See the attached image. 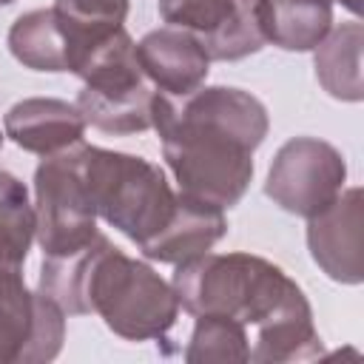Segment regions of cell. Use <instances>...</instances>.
<instances>
[{
  "label": "cell",
  "mask_w": 364,
  "mask_h": 364,
  "mask_svg": "<svg viewBox=\"0 0 364 364\" xmlns=\"http://www.w3.org/2000/svg\"><path fill=\"white\" fill-rule=\"evenodd\" d=\"M256 17L264 43L310 51L333 28V0H259Z\"/></svg>",
  "instance_id": "14"
},
{
  "label": "cell",
  "mask_w": 364,
  "mask_h": 364,
  "mask_svg": "<svg viewBox=\"0 0 364 364\" xmlns=\"http://www.w3.org/2000/svg\"><path fill=\"white\" fill-rule=\"evenodd\" d=\"M0 145H3V136H0Z\"/></svg>",
  "instance_id": "21"
},
{
  "label": "cell",
  "mask_w": 364,
  "mask_h": 364,
  "mask_svg": "<svg viewBox=\"0 0 364 364\" xmlns=\"http://www.w3.org/2000/svg\"><path fill=\"white\" fill-rule=\"evenodd\" d=\"M225 230L228 222L219 208L176 193V210L168 219V225L139 247L154 262L182 264L193 256L208 253L225 236Z\"/></svg>",
  "instance_id": "13"
},
{
  "label": "cell",
  "mask_w": 364,
  "mask_h": 364,
  "mask_svg": "<svg viewBox=\"0 0 364 364\" xmlns=\"http://www.w3.org/2000/svg\"><path fill=\"white\" fill-rule=\"evenodd\" d=\"M344 9H350L353 14H361V0H338Z\"/></svg>",
  "instance_id": "19"
},
{
  "label": "cell",
  "mask_w": 364,
  "mask_h": 364,
  "mask_svg": "<svg viewBox=\"0 0 364 364\" xmlns=\"http://www.w3.org/2000/svg\"><path fill=\"white\" fill-rule=\"evenodd\" d=\"M173 293L191 316H222L253 327L250 361L284 364L321 355L301 287L273 262L250 253H202L173 273Z\"/></svg>",
  "instance_id": "2"
},
{
  "label": "cell",
  "mask_w": 364,
  "mask_h": 364,
  "mask_svg": "<svg viewBox=\"0 0 364 364\" xmlns=\"http://www.w3.org/2000/svg\"><path fill=\"white\" fill-rule=\"evenodd\" d=\"M134 46L136 43L128 37V31L119 28L74 71L85 82L74 102L85 125L117 136L151 128V100L156 91H151L145 82Z\"/></svg>",
  "instance_id": "5"
},
{
  "label": "cell",
  "mask_w": 364,
  "mask_h": 364,
  "mask_svg": "<svg viewBox=\"0 0 364 364\" xmlns=\"http://www.w3.org/2000/svg\"><path fill=\"white\" fill-rule=\"evenodd\" d=\"M259 0H159L168 26L188 31L210 60H242L264 46Z\"/></svg>",
  "instance_id": "9"
},
{
  "label": "cell",
  "mask_w": 364,
  "mask_h": 364,
  "mask_svg": "<svg viewBox=\"0 0 364 364\" xmlns=\"http://www.w3.org/2000/svg\"><path fill=\"white\" fill-rule=\"evenodd\" d=\"M344 156L324 139L296 136L273 156L264 193L287 213L313 216L324 210L344 188Z\"/></svg>",
  "instance_id": "8"
},
{
  "label": "cell",
  "mask_w": 364,
  "mask_h": 364,
  "mask_svg": "<svg viewBox=\"0 0 364 364\" xmlns=\"http://www.w3.org/2000/svg\"><path fill=\"white\" fill-rule=\"evenodd\" d=\"M40 293L63 313H97L108 330L128 341L162 338L179 316L173 287L145 262L128 259L102 233L71 256H43Z\"/></svg>",
  "instance_id": "3"
},
{
  "label": "cell",
  "mask_w": 364,
  "mask_h": 364,
  "mask_svg": "<svg viewBox=\"0 0 364 364\" xmlns=\"http://www.w3.org/2000/svg\"><path fill=\"white\" fill-rule=\"evenodd\" d=\"M9 48L31 71H68V37L54 9H37L14 20Z\"/></svg>",
  "instance_id": "16"
},
{
  "label": "cell",
  "mask_w": 364,
  "mask_h": 364,
  "mask_svg": "<svg viewBox=\"0 0 364 364\" xmlns=\"http://www.w3.org/2000/svg\"><path fill=\"white\" fill-rule=\"evenodd\" d=\"M63 336V310L40 290L26 287L20 264L0 259V364L51 361Z\"/></svg>",
  "instance_id": "7"
},
{
  "label": "cell",
  "mask_w": 364,
  "mask_h": 364,
  "mask_svg": "<svg viewBox=\"0 0 364 364\" xmlns=\"http://www.w3.org/2000/svg\"><path fill=\"white\" fill-rule=\"evenodd\" d=\"M361 46V23H344L336 31H327V37L316 46V77L330 97L347 102H358L364 97Z\"/></svg>",
  "instance_id": "15"
},
{
  "label": "cell",
  "mask_w": 364,
  "mask_h": 364,
  "mask_svg": "<svg viewBox=\"0 0 364 364\" xmlns=\"http://www.w3.org/2000/svg\"><path fill=\"white\" fill-rule=\"evenodd\" d=\"M151 125L182 196L219 210L245 196L253 179V151L267 136V111L253 94L225 85L196 88L188 97L156 91Z\"/></svg>",
  "instance_id": "1"
},
{
  "label": "cell",
  "mask_w": 364,
  "mask_h": 364,
  "mask_svg": "<svg viewBox=\"0 0 364 364\" xmlns=\"http://www.w3.org/2000/svg\"><path fill=\"white\" fill-rule=\"evenodd\" d=\"M3 125L14 145L40 156H51L82 142L85 131V119L77 105L51 97H31L11 105Z\"/></svg>",
  "instance_id": "12"
},
{
  "label": "cell",
  "mask_w": 364,
  "mask_h": 364,
  "mask_svg": "<svg viewBox=\"0 0 364 364\" xmlns=\"http://www.w3.org/2000/svg\"><path fill=\"white\" fill-rule=\"evenodd\" d=\"M9 3H14V0H0V6H9Z\"/></svg>",
  "instance_id": "20"
},
{
  "label": "cell",
  "mask_w": 364,
  "mask_h": 364,
  "mask_svg": "<svg viewBox=\"0 0 364 364\" xmlns=\"http://www.w3.org/2000/svg\"><path fill=\"white\" fill-rule=\"evenodd\" d=\"M80 162L97 216L131 242L145 245L173 216L176 193L154 162L85 142H80Z\"/></svg>",
  "instance_id": "4"
},
{
  "label": "cell",
  "mask_w": 364,
  "mask_h": 364,
  "mask_svg": "<svg viewBox=\"0 0 364 364\" xmlns=\"http://www.w3.org/2000/svg\"><path fill=\"white\" fill-rule=\"evenodd\" d=\"M34 216L43 256H71L97 236V208L82 173L80 142L37 165Z\"/></svg>",
  "instance_id": "6"
},
{
  "label": "cell",
  "mask_w": 364,
  "mask_h": 364,
  "mask_svg": "<svg viewBox=\"0 0 364 364\" xmlns=\"http://www.w3.org/2000/svg\"><path fill=\"white\" fill-rule=\"evenodd\" d=\"M136 63L142 74L168 97H188L208 80L210 57L205 48L182 28L148 31L136 46Z\"/></svg>",
  "instance_id": "11"
},
{
  "label": "cell",
  "mask_w": 364,
  "mask_h": 364,
  "mask_svg": "<svg viewBox=\"0 0 364 364\" xmlns=\"http://www.w3.org/2000/svg\"><path fill=\"white\" fill-rule=\"evenodd\" d=\"M34 233L37 216L28 202L26 185L14 173L0 171V259L23 264Z\"/></svg>",
  "instance_id": "17"
},
{
  "label": "cell",
  "mask_w": 364,
  "mask_h": 364,
  "mask_svg": "<svg viewBox=\"0 0 364 364\" xmlns=\"http://www.w3.org/2000/svg\"><path fill=\"white\" fill-rule=\"evenodd\" d=\"M185 361L208 364V361H250V338L247 330L222 316H196V327L191 344L185 350Z\"/></svg>",
  "instance_id": "18"
},
{
  "label": "cell",
  "mask_w": 364,
  "mask_h": 364,
  "mask_svg": "<svg viewBox=\"0 0 364 364\" xmlns=\"http://www.w3.org/2000/svg\"><path fill=\"white\" fill-rule=\"evenodd\" d=\"M364 208L361 188L338 193L324 210L307 219V245L316 264L341 284H361L364 279Z\"/></svg>",
  "instance_id": "10"
}]
</instances>
